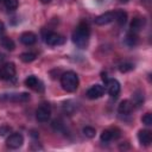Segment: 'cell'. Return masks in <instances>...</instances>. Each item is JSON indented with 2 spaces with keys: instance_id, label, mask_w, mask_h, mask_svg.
I'll use <instances>...</instances> for the list:
<instances>
[{
  "instance_id": "1",
  "label": "cell",
  "mask_w": 152,
  "mask_h": 152,
  "mask_svg": "<svg viewBox=\"0 0 152 152\" xmlns=\"http://www.w3.org/2000/svg\"><path fill=\"white\" fill-rule=\"evenodd\" d=\"M89 37H90V30H89V26L88 24L86 23H80L77 25V27L72 32V36H71V39L74 42V44L80 48V49H84L87 48L88 43H89Z\"/></svg>"
},
{
  "instance_id": "2",
  "label": "cell",
  "mask_w": 152,
  "mask_h": 152,
  "mask_svg": "<svg viewBox=\"0 0 152 152\" xmlns=\"http://www.w3.org/2000/svg\"><path fill=\"white\" fill-rule=\"evenodd\" d=\"M78 76L74 71H66L61 76V86L68 93H74L78 88Z\"/></svg>"
},
{
  "instance_id": "3",
  "label": "cell",
  "mask_w": 152,
  "mask_h": 152,
  "mask_svg": "<svg viewBox=\"0 0 152 152\" xmlns=\"http://www.w3.org/2000/svg\"><path fill=\"white\" fill-rule=\"evenodd\" d=\"M42 37H43V40L48 44V45H51V46H56V45H62L64 44L65 42V38L63 36H61L59 33L57 32H53L51 30H43L42 31Z\"/></svg>"
},
{
  "instance_id": "4",
  "label": "cell",
  "mask_w": 152,
  "mask_h": 152,
  "mask_svg": "<svg viewBox=\"0 0 152 152\" xmlns=\"http://www.w3.org/2000/svg\"><path fill=\"white\" fill-rule=\"evenodd\" d=\"M15 76V64L13 62H6L0 68V77L5 81H10Z\"/></svg>"
},
{
  "instance_id": "5",
  "label": "cell",
  "mask_w": 152,
  "mask_h": 152,
  "mask_svg": "<svg viewBox=\"0 0 152 152\" xmlns=\"http://www.w3.org/2000/svg\"><path fill=\"white\" fill-rule=\"evenodd\" d=\"M51 116V107L49 103H42L36 110V119L39 122H48Z\"/></svg>"
},
{
  "instance_id": "6",
  "label": "cell",
  "mask_w": 152,
  "mask_h": 152,
  "mask_svg": "<svg viewBox=\"0 0 152 152\" xmlns=\"http://www.w3.org/2000/svg\"><path fill=\"white\" fill-rule=\"evenodd\" d=\"M23 144H24V137L20 133H12V134H10V137L6 140L7 147H10L12 150H17V148L21 147Z\"/></svg>"
},
{
  "instance_id": "7",
  "label": "cell",
  "mask_w": 152,
  "mask_h": 152,
  "mask_svg": "<svg viewBox=\"0 0 152 152\" xmlns=\"http://www.w3.org/2000/svg\"><path fill=\"white\" fill-rule=\"evenodd\" d=\"M104 84H106V88L108 90V94L112 97H116L120 94V83H119L118 80H115V78H108Z\"/></svg>"
},
{
  "instance_id": "8",
  "label": "cell",
  "mask_w": 152,
  "mask_h": 152,
  "mask_svg": "<svg viewBox=\"0 0 152 152\" xmlns=\"http://www.w3.org/2000/svg\"><path fill=\"white\" fill-rule=\"evenodd\" d=\"M104 90L106 88L102 84H94L87 90V96L90 100H96V99H100L104 94Z\"/></svg>"
},
{
  "instance_id": "9",
  "label": "cell",
  "mask_w": 152,
  "mask_h": 152,
  "mask_svg": "<svg viewBox=\"0 0 152 152\" xmlns=\"http://www.w3.org/2000/svg\"><path fill=\"white\" fill-rule=\"evenodd\" d=\"M120 137V131L118 128H110V129H104L101 135H100V139L102 142H109L110 140L113 139H118Z\"/></svg>"
},
{
  "instance_id": "10",
  "label": "cell",
  "mask_w": 152,
  "mask_h": 152,
  "mask_svg": "<svg viewBox=\"0 0 152 152\" xmlns=\"http://www.w3.org/2000/svg\"><path fill=\"white\" fill-rule=\"evenodd\" d=\"M112 21H114V12H104L95 18V24L99 26L108 25Z\"/></svg>"
},
{
  "instance_id": "11",
  "label": "cell",
  "mask_w": 152,
  "mask_h": 152,
  "mask_svg": "<svg viewBox=\"0 0 152 152\" xmlns=\"http://www.w3.org/2000/svg\"><path fill=\"white\" fill-rule=\"evenodd\" d=\"M25 86H27L28 88L34 89V90H37V91H43V84H42V82H40L36 76H33V75L28 76V77L25 80Z\"/></svg>"
},
{
  "instance_id": "12",
  "label": "cell",
  "mask_w": 152,
  "mask_h": 152,
  "mask_svg": "<svg viewBox=\"0 0 152 152\" xmlns=\"http://www.w3.org/2000/svg\"><path fill=\"white\" fill-rule=\"evenodd\" d=\"M138 140H139L140 145L148 146L152 142V134H151V132L147 131V129H140L138 132Z\"/></svg>"
},
{
  "instance_id": "13",
  "label": "cell",
  "mask_w": 152,
  "mask_h": 152,
  "mask_svg": "<svg viewBox=\"0 0 152 152\" xmlns=\"http://www.w3.org/2000/svg\"><path fill=\"white\" fill-rule=\"evenodd\" d=\"M20 42L24 44V45H33L36 42H37V36L31 32V31H26V32H23L21 36H20Z\"/></svg>"
},
{
  "instance_id": "14",
  "label": "cell",
  "mask_w": 152,
  "mask_h": 152,
  "mask_svg": "<svg viewBox=\"0 0 152 152\" xmlns=\"http://www.w3.org/2000/svg\"><path fill=\"white\" fill-rule=\"evenodd\" d=\"M133 110V103L129 100H124L120 102L119 107H118V112L121 115H129Z\"/></svg>"
},
{
  "instance_id": "15",
  "label": "cell",
  "mask_w": 152,
  "mask_h": 152,
  "mask_svg": "<svg viewBox=\"0 0 152 152\" xmlns=\"http://www.w3.org/2000/svg\"><path fill=\"white\" fill-rule=\"evenodd\" d=\"M144 25H145V19L144 18H141V17H135L133 20H132V23H131V32H133V33H138L142 27H144Z\"/></svg>"
},
{
  "instance_id": "16",
  "label": "cell",
  "mask_w": 152,
  "mask_h": 152,
  "mask_svg": "<svg viewBox=\"0 0 152 152\" xmlns=\"http://www.w3.org/2000/svg\"><path fill=\"white\" fill-rule=\"evenodd\" d=\"M6 100L8 101H14V102H25L30 99L27 93H19V94H8L5 96Z\"/></svg>"
},
{
  "instance_id": "17",
  "label": "cell",
  "mask_w": 152,
  "mask_h": 152,
  "mask_svg": "<svg viewBox=\"0 0 152 152\" xmlns=\"http://www.w3.org/2000/svg\"><path fill=\"white\" fill-rule=\"evenodd\" d=\"M114 20L120 25H125L126 21H127V13L124 11V10H118L114 12Z\"/></svg>"
},
{
  "instance_id": "18",
  "label": "cell",
  "mask_w": 152,
  "mask_h": 152,
  "mask_svg": "<svg viewBox=\"0 0 152 152\" xmlns=\"http://www.w3.org/2000/svg\"><path fill=\"white\" fill-rule=\"evenodd\" d=\"M125 43H126V45H128V46H135L137 44H138V33H133V32H129L127 36H126V38H125Z\"/></svg>"
},
{
  "instance_id": "19",
  "label": "cell",
  "mask_w": 152,
  "mask_h": 152,
  "mask_svg": "<svg viewBox=\"0 0 152 152\" xmlns=\"http://www.w3.org/2000/svg\"><path fill=\"white\" fill-rule=\"evenodd\" d=\"M1 45H2V48H5L8 51H13L14 48H15V44H14L13 39L8 38V37H2L1 38Z\"/></svg>"
},
{
  "instance_id": "20",
  "label": "cell",
  "mask_w": 152,
  "mask_h": 152,
  "mask_svg": "<svg viewBox=\"0 0 152 152\" xmlns=\"http://www.w3.org/2000/svg\"><path fill=\"white\" fill-rule=\"evenodd\" d=\"M37 55L34 52H31V51H26V52H23L20 55V59L24 62V63H31L36 59Z\"/></svg>"
},
{
  "instance_id": "21",
  "label": "cell",
  "mask_w": 152,
  "mask_h": 152,
  "mask_svg": "<svg viewBox=\"0 0 152 152\" xmlns=\"http://www.w3.org/2000/svg\"><path fill=\"white\" fill-rule=\"evenodd\" d=\"M4 5L8 11H14L18 8V0H4Z\"/></svg>"
},
{
  "instance_id": "22",
  "label": "cell",
  "mask_w": 152,
  "mask_h": 152,
  "mask_svg": "<svg viewBox=\"0 0 152 152\" xmlns=\"http://www.w3.org/2000/svg\"><path fill=\"white\" fill-rule=\"evenodd\" d=\"M144 102V94H141V91H137L133 94V103L137 106H140Z\"/></svg>"
},
{
  "instance_id": "23",
  "label": "cell",
  "mask_w": 152,
  "mask_h": 152,
  "mask_svg": "<svg viewBox=\"0 0 152 152\" xmlns=\"http://www.w3.org/2000/svg\"><path fill=\"white\" fill-rule=\"evenodd\" d=\"M82 132H83V134H84L87 138H94L95 134H96L95 128H93V127H90V126H86V127H83Z\"/></svg>"
},
{
  "instance_id": "24",
  "label": "cell",
  "mask_w": 152,
  "mask_h": 152,
  "mask_svg": "<svg viewBox=\"0 0 152 152\" xmlns=\"http://www.w3.org/2000/svg\"><path fill=\"white\" fill-rule=\"evenodd\" d=\"M133 68H134V65L132 63L127 62V63H122V64L119 65V71L120 72H127V71H131Z\"/></svg>"
},
{
  "instance_id": "25",
  "label": "cell",
  "mask_w": 152,
  "mask_h": 152,
  "mask_svg": "<svg viewBox=\"0 0 152 152\" xmlns=\"http://www.w3.org/2000/svg\"><path fill=\"white\" fill-rule=\"evenodd\" d=\"M141 121H142L144 125L151 126V125H152V115H151V113H146V114L141 118Z\"/></svg>"
},
{
  "instance_id": "26",
  "label": "cell",
  "mask_w": 152,
  "mask_h": 152,
  "mask_svg": "<svg viewBox=\"0 0 152 152\" xmlns=\"http://www.w3.org/2000/svg\"><path fill=\"white\" fill-rule=\"evenodd\" d=\"M11 131H12V128H11L8 125H1V126H0V135H1V137H5V135L10 134Z\"/></svg>"
},
{
  "instance_id": "27",
  "label": "cell",
  "mask_w": 152,
  "mask_h": 152,
  "mask_svg": "<svg viewBox=\"0 0 152 152\" xmlns=\"http://www.w3.org/2000/svg\"><path fill=\"white\" fill-rule=\"evenodd\" d=\"M4 31H5V25H4L2 21H0V34L4 33Z\"/></svg>"
},
{
  "instance_id": "28",
  "label": "cell",
  "mask_w": 152,
  "mask_h": 152,
  "mask_svg": "<svg viewBox=\"0 0 152 152\" xmlns=\"http://www.w3.org/2000/svg\"><path fill=\"white\" fill-rule=\"evenodd\" d=\"M50 1H51V0H42V2H43V4H49Z\"/></svg>"
},
{
  "instance_id": "29",
  "label": "cell",
  "mask_w": 152,
  "mask_h": 152,
  "mask_svg": "<svg viewBox=\"0 0 152 152\" xmlns=\"http://www.w3.org/2000/svg\"><path fill=\"white\" fill-rule=\"evenodd\" d=\"M120 1H121V2H127L128 0H120Z\"/></svg>"
}]
</instances>
